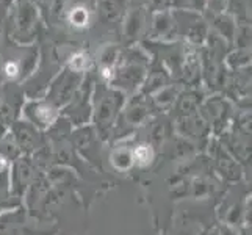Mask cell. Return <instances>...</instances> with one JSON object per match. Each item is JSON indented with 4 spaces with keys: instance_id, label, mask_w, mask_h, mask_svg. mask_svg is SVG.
<instances>
[{
    "instance_id": "obj_1",
    "label": "cell",
    "mask_w": 252,
    "mask_h": 235,
    "mask_svg": "<svg viewBox=\"0 0 252 235\" xmlns=\"http://www.w3.org/2000/svg\"><path fill=\"white\" fill-rule=\"evenodd\" d=\"M71 21H72V24L82 27V25H85L86 21H88V13H86L85 8H75V10H72V13H71Z\"/></svg>"
}]
</instances>
